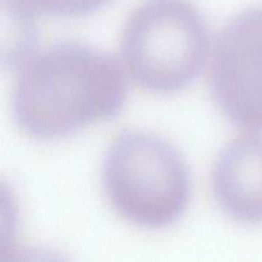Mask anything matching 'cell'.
<instances>
[{
    "instance_id": "cell-5",
    "label": "cell",
    "mask_w": 262,
    "mask_h": 262,
    "mask_svg": "<svg viewBox=\"0 0 262 262\" xmlns=\"http://www.w3.org/2000/svg\"><path fill=\"white\" fill-rule=\"evenodd\" d=\"M211 187L228 216L243 224L262 223V136H239L220 151Z\"/></svg>"
},
{
    "instance_id": "cell-1",
    "label": "cell",
    "mask_w": 262,
    "mask_h": 262,
    "mask_svg": "<svg viewBox=\"0 0 262 262\" xmlns=\"http://www.w3.org/2000/svg\"><path fill=\"white\" fill-rule=\"evenodd\" d=\"M127 99V82L117 61L74 41L33 53L19 66L12 113L23 133L36 140L68 137L110 119Z\"/></svg>"
},
{
    "instance_id": "cell-8",
    "label": "cell",
    "mask_w": 262,
    "mask_h": 262,
    "mask_svg": "<svg viewBox=\"0 0 262 262\" xmlns=\"http://www.w3.org/2000/svg\"><path fill=\"white\" fill-rule=\"evenodd\" d=\"M33 9L56 17H83L96 12L110 0H27Z\"/></svg>"
},
{
    "instance_id": "cell-4",
    "label": "cell",
    "mask_w": 262,
    "mask_h": 262,
    "mask_svg": "<svg viewBox=\"0 0 262 262\" xmlns=\"http://www.w3.org/2000/svg\"><path fill=\"white\" fill-rule=\"evenodd\" d=\"M210 89L230 122L247 130L262 129V5L238 13L219 33Z\"/></svg>"
},
{
    "instance_id": "cell-3",
    "label": "cell",
    "mask_w": 262,
    "mask_h": 262,
    "mask_svg": "<svg viewBox=\"0 0 262 262\" xmlns=\"http://www.w3.org/2000/svg\"><path fill=\"white\" fill-rule=\"evenodd\" d=\"M210 53L206 20L191 0H145L120 40L128 76L155 94H174L199 77Z\"/></svg>"
},
{
    "instance_id": "cell-9",
    "label": "cell",
    "mask_w": 262,
    "mask_h": 262,
    "mask_svg": "<svg viewBox=\"0 0 262 262\" xmlns=\"http://www.w3.org/2000/svg\"><path fill=\"white\" fill-rule=\"evenodd\" d=\"M5 262H68L63 256L46 248H27L17 251L8 257Z\"/></svg>"
},
{
    "instance_id": "cell-7",
    "label": "cell",
    "mask_w": 262,
    "mask_h": 262,
    "mask_svg": "<svg viewBox=\"0 0 262 262\" xmlns=\"http://www.w3.org/2000/svg\"><path fill=\"white\" fill-rule=\"evenodd\" d=\"M19 225V206L12 187L0 179V262L15 251Z\"/></svg>"
},
{
    "instance_id": "cell-2",
    "label": "cell",
    "mask_w": 262,
    "mask_h": 262,
    "mask_svg": "<svg viewBox=\"0 0 262 262\" xmlns=\"http://www.w3.org/2000/svg\"><path fill=\"white\" fill-rule=\"evenodd\" d=\"M102 186L125 222L150 230L178 222L192 193L189 168L178 148L141 129L125 130L113 140L102 164Z\"/></svg>"
},
{
    "instance_id": "cell-6",
    "label": "cell",
    "mask_w": 262,
    "mask_h": 262,
    "mask_svg": "<svg viewBox=\"0 0 262 262\" xmlns=\"http://www.w3.org/2000/svg\"><path fill=\"white\" fill-rule=\"evenodd\" d=\"M37 40L36 10L27 0H0V68L19 67Z\"/></svg>"
}]
</instances>
